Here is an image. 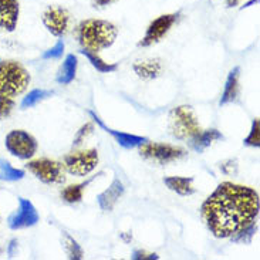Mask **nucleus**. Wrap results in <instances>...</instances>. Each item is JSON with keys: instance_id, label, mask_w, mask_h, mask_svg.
Masks as SVG:
<instances>
[{"instance_id": "obj_35", "label": "nucleus", "mask_w": 260, "mask_h": 260, "mask_svg": "<svg viewBox=\"0 0 260 260\" xmlns=\"http://www.w3.org/2000/svg\"><path fill=\"white\" fill-rule=\"evenodd\" d=\"M0 252H2V250H0Z\"/></svg>"}, {"instance_id": "obj_31", "label": "nucleus", "mask_w": 260, "mask_h": 260, "mask_svg": "<svg viewBox=\"0 0 260 260\" xmlns=\"http://www.w3.org/2000/svg\"><path fill=\"white\" fill-rule=\"evenodd\" d=\"M158 257H159L158 254L147 253V252H144V250H135V252L133 253V259H135V260H142V259L152 260V259H158Z\"/></svg>"}, {"instance_id": "obj_13", "label": "nucleus", "mask_w": 260, "mask_h": 260, "mask_svg": "<svg viewBox=\"0 0 260 260\" xmlns=\"http://www.w3.org/2000/svg\"><path fill=\"white\" fill-rule=\"evenodd\" d=\"M90 115H91L92 120L95 121L100 127L103 128L106 133L110 134L114 140L117 141L121 147L125 148V149H133V148L140 147L141 144H144V142L147 141V138H145V137H140V135H134V134L122 133V131H117V129H111V128H108L106 124H104V122H103V121L100 120L99 117H97V114L92 113V111H90Z\"/></svg>"}, {"instance_id": "obj_17", "label": "nucleus", "mask_w": 260, "mask_h": 260, "mask_svg": "<svg viewBox=\"0 0 260 260\" xmlns=\"http://www.w3.org/2000/svg\"><path fill=\"white\" fill-rule=\"evenodd\" d=\"M134 73L144 80H154L162 73V63L159 58H151L145 61H138L133 66Z\"/></svg>"}, {"instance_id": "obj_25", "label": "nucleus", "mask_w": 260, "mask_h": 260, "mask_svg": "<svg viewBox=\"0 0 260 260\" xmlns=\"http://www.w3.org/2000/svg\"><path fill=\"white\" fill-rule=\"evenodd\" d=\"M256 232H257V225H256V222H253L252 225H249L243 231H240L239 233L232 236V240L235 243H250Z\"/></svg>"}, {"instance_id": "obj_10", "label": "nucleus", "mask_w": 260, "mask_h": 260, "mask_svg": "<svg viewBox=\"0 0 260 260\" xmlns=\"http://www.w3.org/2000/svg\"><path fill=\"white\" fill-rule=\"evenodd\" d=\"M40 215L36 209V206L28 199L19 198V206L17 209L9 216L7 225L12 231H20V229H27L39 223Z\"/></svg>"}, {"instance_id": "obj_32", "label": "nucleus", "mask_w": 260, "mask_h": 260, "mask_svg": "<svg viewBox=\"0 0 260 260\" xmlns=\"http://www.w3.org/2000/svg\"><path fill=\"white\" fill-rule=\"evenodd\" d=\"M115 2L117 0H91L92 6L95 7V9H103V7L110 6V5H113Z\"/></svg>"}, {"instance_id": "obj_30", "label": "nucleus", "mask_w": 260, "mask_h": 260, "mask_svg": "<svg viewBox=\"0 0 260 260\" xmlns=\"http://www.w3.org/2000/svg\"><path fill=\"white\" fill-rule=\"evenodd\" d=\"M220 171L226 174V175H233L238 172V162L235 159H229V161H225L220 164Z\"/></svg>"}, {"instance_id": "obj_26", "label": "nucleus", "mask_w": 260, "mask_h": 260, "mask_svg": "<svg viewBox=\"0 0 260 260\" xmlns=\"http://www.w3.org/2000/svg\"><path fill=\"white\" fill-rule=\"evenodd\" d=\"M243 144L247 147L259 148L260 145V131H259V118H254L252 122V128H250V133L247 135Z\"/></svg>"}, {"instance_id": "obj_15", "label": "nucleus", "mask_w": 260, "mask_h": 260, "mask_svg": "<svg viewBox=\"0 0 260 260\" xmlns=\"http://www.w3.org/2000/svg\"><path fill=\"white\" fill-rule=\"evenodd\" d=\"M239 77H240V67H235L231 73L228 74L226 78L225 87H223V92H222V97H220V106H226V104H231L235 103L238 97H239Z\"/></svg>"}, {"instance_id": "obj_18", "label": "nucleus", "mask_w": 260, "mask_h": 260, "mask_svg": "<svg viewBox=\"0 0 260 260\" xmlns=\"http://www.w3.org/2000/svg\"><path fill=\"white\" fill-rule=\"evenodd\" d=\"M219 140H223V135L218 129H206L201 131L197 137L189 140V147L197 152H204L206 148H209L213 142Z\"/></svg>"}, {"instance_id": "obj_28", "label": "nucleus", "mask_w": 260, "mask_h": 260, "mask_svg": "<svg viewBox=\"0 0 260 260\" xmlns=\"http://www.w3.org/2000/svg\"><path fill=\"white\" fill-rule=\"evenodd\" d=\"M92 131H94V125H92V122H87V124H84L83 127L78 129L77 134H76L74 141H73V147H78V145H81V144L85 141V138H87L88 135H91Z\"/></svg>"}, {"instance_id": "obj_20", "label": "nucleus", "mask_w": 260, "mask_h": 260, "mask_svg": "<svg viewBox=\"0 0 260 260\" xmlns=\"http://www.w3.org/2000/svg\"><path fill=\"white\" fill-rule=\"evenodd\" d=\"M94 178L95 176H91L90 179H87L84 182L74 183V185H70V186L64 188L61 190V199H63L64 202H67V204H78V202H81L85 188L94 181Z\"/></svg>"}, {"instance_id": "obj_8", "label": "nucleus", "mask_w": 260, "mask_h": 260, "mask_svg": "<svg viewBox=\"0 0 260 260\" xmlns=\"http://www.w3.org/2000/svg\"><path fill=\"white\" fill-rule=\"evenodd\" d=\"M27 169L33 175L42 181L43 183L53 185V183L64 182V168L58 161L50 159V158H39L33 159L26 165Z\"/></svg>"}, {"instance_id": "obj_19", "label": "nucleus", "mask_w": 260, "mask_h": 260, "mask_svg": "<svg viewBox=\"0 0 260 260\" xmlns=\"http://www.w3.org/2000/svg\"><path fill=\"white\" fill-rule=\"evenodd\" d=\"M77 57L74 56V54H69V56L66 57L61 67H60V70L57 73V83L63 85L73 83L74 78H76V74H77Z\"/></svg>"}, {"instance_id": "obj_5", "label": "nucleus", "mask_w": 260, "mask_h": 260, "mask_svg": "<svg viewBox=\"0 0 260 260\" xmlns=\"http://www.w3.org/2000/svg\"><path fill=\"white\" fill-rule=\"evenodd\" d=\"M138 148H140V155L144 159L156 162L159 165H167L171 162L179 161L186 156V151L183 148L171 145V144L151 142L147 140Z\"/></svg>"}, {"instance_id": "obj_12", "label": "nucleus", "mask_w": 260, "mask_h": 260, "mask_svg": "<svg viewBox=\"0 0 260 260\" xmlns=\"http://www.w3.org/2000/svg\"><path fill=\"white\" fill-rule=\"evenodd\" d=\"M19 0H0V30L14 31L19 23Z\"/></svg>"}, {"instance_id": "obj_27", "label": "nucleus", "mask_w": 260, "mask_h": 260, "mask_svg": "<svg viewBox=\"0 0 260 260\" xmlns=\"http://www.w3.org/2000/svg\"><path fill=\"white\" fill-rule=\"evenodd\" d=\"M14 106H16V103H14L13 97L0 94V120L9 117L14 110Z\"/></svg>"}, {"instance_id": "obj_22", "label": "nucleus", "mask_w": 260, "mask_h": 260, "mask_svg": "<svg viewBox=\"0 0 260 260\" xmlns=\"http://www.w3.org/2000/svg\"><path fill=\"white\" fill-rule=\"evenodd\" d=\"M24 178V171L12 167L10 164L5 159H0V179L7 181V182H14L20 181Z\"/></svg>"}, {"instance_id": "obj_3", "label": "nucleus", "mask_w": 260, "mask_h": 260, "mask_svg": "<svg viewBox=\"0 0 260 260\" xmlns=\"http://www.w3.org/2000/svg\"><path fill=\"white\" fill-rule=\"evenodd\" d=\"M30 84L28 71L17 61L0 60V94L9 97L20 95Z\"/></svg>"}, {"instance_id": "obj_21", "label": "nucleus", "mask_w": 260, "mask_h": 260, "mask_svg": "<svg viewBox=\"0 0 260 260\" xmlns=\"http://www.w3.org/2000/svg\"><path fill=\"white\" fill-rule=\"evenodd\" d=\"M81 54L85 56V58L91 63V66L100 73H114L118 70V64L117 63H107L101 57L99 56V53H92V51H87V50H81Z\"/></svg>"}, {"instance_id": "obj_23", "label": "nucleus", "mask_w": 260, "mask_h": 260, "mask_svg": "<svg viewBox=\"0 0 260 260\" xmlns=\"http://www.w3.org/2000/svg\"><path fill=\"white\" fill-rule=\"evenodd\" d=\"M63 246L64 250H66V253L67 256L70 257V259L74 260H80L84 257V252H83V249L81 246L78 245V242L74 238H71L69 233H63Z\"/></svg>"}, {"instance_id": "obj_9", "label": "nucleus", "mask_w": 260, "mask_h": 260, "mask_svg": "<svg viewBox=\"0 0 260 260\" xmlns=\"http://www.w3.org/2000/svg\"><path fill=\"white\" fill-rule=\"evenodd\" d=\"M178 17H179L178 13L162 14L159 17H156L148 26L147 31H145V35L142 36L138 46L140 47H149V46H154L156 43L161 42L162 39L168 35L172 26L175 24Z\"/></svg>"}, {"instance_id": "obj_16", "label": "nucleus", "mask_w": 260, "mask_h": 260, "mask_svg": "<svg viewBox=\"0 0 260 260\" xmlns=\"http://www.w3.org/2000/svg\"><path fill=\"white\" fill-rule=\"evenodd\" d=\"M164 183L167 188L175 192L182 197H190L195 193V186H193V178H186V176H167L164 179Z\"/></svg>"}, {"instance_id": "obj_29", "label": "nucleus", "mask_w": 260, "mask_h": 260, "mask_svg": "<svg viewBox=\"0 0 260 260\" xmlns=\"http://www.w3.org/2000/svg\"><path fill=\"white\" fill-rule=\"evenodd\" d=\"M63 53H64V42L63 40H58V42H57L51 49H49L47 51H44L42 57L44 58V60L60 58V57L63 56Z\"/></svg>"}, {"instance_id": "obj_14", "label": "nucleus", "mask_w": 260, "mask_h": 260, "mask_svg": "<svg viewBox=\"0 0 260 260\" xmlns=\"http://www.w3.org/2000/svg\"><path fill=\"white\" fill-rule=\"evenodd\" d=\"M124 192H125L124 183L121 182L118 178H115L113 183L110 185V188L97 197V202H99V206L101 208V211H113L114 206L120 201V198L124 195Z\"/></svg>"}, {"instance_id": "obj_33", "label": "nucleus", "mask_w": 260, "mask_h": 260, "mask_svg": "<svg viewBox=\"0 0 260 260\" xmlns=\"http://www.w3.org/2000/svg\"><path fill=\"white\" fill-rule=\"evenodd\" d=\"M226 3H228V6L229 7H235V6H238L239 0H226Z\"/></svg>"}, {"instance_id": "obj_4", "label": "nucleus", "mask_w": 260, "mask_h": 260, "mask_svg": "<svg viewBox=\"0 0 260 260\" xmlns=\"http://www.w3.org/2000/svg\"><path fill=\"white\" fill-rule=\"evenodd\" d=\"M169 131L176 140L189 141L202 131L192 107L179 106L169 113Z\"/></svg>"}, {"instance_id": "obj_7", "label": "nucleus", "mask_w": 260, "mask_h": 260, "mask_svg": "<svg viewBox=\"0 0 260 260\" xmlns=\"http://www.w3.org/2000/svg\"><path fill=\"white\" fill-rule=\"evenodd\" d=\"M5 147L10 154L19 159H30L37 152L36 138L23 129H13L5 138Z\"/></svg>"}, {"instance_id": "obj_2", "label": "nucleus", "mask_w": 260, "mask_h": 260, "mask_svg": "<svg viewBox=\"0 0 260 260\" xmlns=\"http://www.w3.org/2000/svg\"><path fill=\"white\" fill-rule=\"evenodd\" d=\"M76 36L83 50L99 53L111 47L118 36L117 26L103 19H85L78 23Z\"/></svg>"}, {"instance_id": "obj_6", "label": "nucleus", "mask_w": 260, "mask_h": 260, "mask_svg": "<svg viewBox=\"0 0 260 260\" xmlns=\"http://www.w3.org/2000/svg\"><path fill=\"white\" fill-rule=\"evenodd\" d=\"M99 151L90 148L83 151H76L64 156V168L74 176H85L91 174L99 165Z\"/></svg>"}, {"instance_id": "obj_34", "label": "nucleus", "mask_w": 260, "mask_h": 260, "mask_svg": "<svg viewBox=\"0 0 260 260\" xmlns=\"http://www.w3.org/2000/svg\"><path fill=\"white\" fill-rule=\"evenodd\" d=\"M254 3H257V0H250V2H247V3H245V6H243V7L252 6V5H254Z\"/></svg>"}, {"instance_id": "obj_11", "label": "nucleus", "mask_w": 260, "mask_h": 260, "mask_svg": "<svg viewBox=\"0 0 260 260\" xmlns=\"http://www.w3.org/2000/svg\"><path fill=\"white\" fill-rule=\"evenodd\" d=\"M42 21L51 35L61 37L70 26V12L66 7L49 6L43 12Z\"/></svg>"}, {"instance_id": "obj_24", "label": "nucleus", "mask_w": 260, "mask_h": 260, "mask_svg": "<svg viewBox=\"0 0 260 260\" xmlns=\"http://www.w3.org/2000/svg\"><path fill=\"white\" fill-rule=\"evenodd\" d=\"M50 95H53V91H49V90H39V88H36V90H33V91L28 92L27 95L23 99L20 107L23 108V110H26V108H31V107H35L36 104H39L40 101L46 100L47 97H50Z\"/></svg>"}, {"instance_id": "obj_1", "label": "nucleus", "mask_w": 260, "mask_h": 260, "mask_svg": "<svg viewBox=\"0 0 260 260\" xmlns=\"http://www.w3.org/2000/svg\"><path fill=\"white\" fill-rule=\"evenodd\" d=\"M259 206V193L253 188L222 182L202 204L201 215L215 238L228 239L256 222Z\"/></svg>"}]
</instances>
